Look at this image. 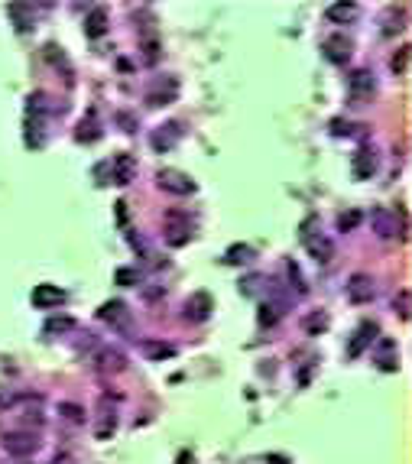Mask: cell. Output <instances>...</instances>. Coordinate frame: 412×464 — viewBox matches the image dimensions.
Masks as SVG:
<instances>
[{"instance_id":"1","label":"cell","mask_w":412,"mask_h":464,"mask_svg":"<svg viewBox=\"0 0 412 464\" xmlns=\"http://www.w3.org/2000/svg\"><path fill=\"white\" fill-rule=\"evenodd\" d=\"M370 231L383 241H393V237H406V224L396 218V211L389 208H370Z\"/></svg>"},{"instance_id":"2","label":"cell","mask_w":412,"mask_h":464,"mask_svg":"<svg viewBox=\"0 0 412 464\" xmlns=\"http://www.w3.org/2000/svg\"><path fill=\"white\" fill-rule=\"evenodd\" d=\"M162 241L169 247H185L191 241V221L182 211H166V228H162Z\"/></svg>"},{"instance_id":"3","label":"cell","mask_w":412,"mask_h":464,"mask_svg":"<svg viewBox=\"0 0 412 464\" xmlns=\"http://www.w3.org/2000/svg\"><path fill=\"white\" fill-rule=\"evenodd\" d=\"M179 98V78L176 75H156L146 88V104L150 107H166Z\"/></svg>"},{"instance_id":"4","label":"cell","mask_w":412,"mask_h":464,"mask_svg":"<svg viewBox=\"0 0 412 464\" xmlns=\"http://www.w3.org/2000/svg\"><path fill=\"white\" fill-rule=\"evenodd\" d=\"M344 296H347V302H354V305L374 302V296H377L374 276H370V273H354L351 280L344 282Z\"/></svg>"},{"instance_id":"5","label":"cell","mask_w":412,"mask_h":464,"mask_svg":"<svg viewBox=\"0 0 412 464\" xmlns=\"http://www.w3.org/2000/svg\"><path fill=\"white\" fill-rule=\"evenodd\" d=\"M0 445H4V451L13 455V458H30L39 451V435L36 432H7L0 438Z\"/></svg>"},{"instance_id":"6","label":"cell","mask_w":412,"mask_h":464,"mask_svg":"<svg viewBox=\"0 0 412 464\" xmlns=\"http://www.w3.org/2000/svg\"><path fill=\"white\" fill-rule=\"evenodd\" d=\"M302 244H306L308 257L315 263H331L335 260V244H331V237H325L321 231H302Z\"/></svg>"},{"instance_id":"7","label":"cell","mask_w":412,"mask_h":464,"mask_svg":"<svg viewBox=\"0 0 412 464\" xmlns=\"http://www.w3.org/2000/svg\"><path fill=\"white\" fill-rule=\"evenodd\" d=\"M156 185H160L162 192H169V195H179V198L195 195V182H191L185 172H176V169H162V172L156 175Z\"/></svg>"},{"instance_id":"8","label":"cell","mask_w":412,"mask_h":464,"mask_svg":"<svg viewBox=\"0 0 412 464\" xmlns=\"http://www.w3.org/2000/svg\"><path fill=\"white\" fill-rule=\"evenodd\" d=\"M377 166H380V160H377V150L370 143H364V146H357V153L351 156V172H354V179H374V172H377Z\"/></svg>"},{"instance_id":"9","label":"cell","mask_w":412,"mask_h":464,"mask_svg":"<svg viewBox=\"0 0 412 464\" xmlns=\"http://www.w3.org/2000/svg\"><path fill=\"white\" fill-rule=\"evenodd\" d=\"M347 88H351L354 104H364V101H370V98L377 94V78H374V72L357 69L351 78H347Z\"/></svg>"},{"instance_id":"10","label":"cell","mask_w":412,"mask_h":464,"mask_svg":"<svg viewBox=\"0 0 412 464\" xmlns=\"http://www.w3.org/2000/svg\"><path fill=\"white\" fill-rule=\"evenodd\" d=\"M211 309H214V299L208 296L205 289L201 292H191L189 302H185V321H195V325H201V321L211 319Z\"/></svg>"},{"instance_id":"11","label":"cell","mask_w":412,"mask_h":464,"mask_svg":"<svg viewBox=\"0 0 412 464\" xmlns=\"http://www.w3.org/2000/svg\"><path fill=\"white\" fill-rule=\"evenodd\" d=\"M30 302L36 305V309H59V305L65 302V292H62L55 282H39V286H33Z\"/></svg>"},{"instance_id":"12","label":"cell","mask_w":412,"mask_h":464,"mask_svg":"<svg viewBox=\"0 0 412 464\" xmlns=\"http://www.w3.org/2000/svg\"><path fill=\"white\" fill-rule=\"evenodd\" d=\"M123 367H127V358H123L117 348H101V350H98L94 370H98L101 377H114V373H121Z\"/></svg>"},{"instance_id":"13","label":"cell","mask_w":412,"mask_h":464,"mask_svg":"<svg viewBox=\"0 0 412 464\" xmlns=\"http://www.w3.org/2000/svg\"><path fill=\"white\" fill-rule=\"evenodd\" d=\"M377 335H380L377 321H364V325H357V331H354L351 344H347V354H351V358H360V354H364V350L377 341Z\"/></svg>"},{"instance_id":"14","label":"cell","mask_w":412,"mask_h":464,"mask_svg":"<svg viewBox=\"0 0 412 464\" xmlns=\"http://www.w3.org/2000/svg\"><path fill=\"white\" fill-rule=\"evenodd\" d=\"M179 140H182V123H179V121H169L166 127H160L153 137H150V143H153L156 153H169L172 146L179 143Z\"/></svg>"},{"instance_id":"15","label":"cell","mask_w":412,"mask_h":464,"mask_svg":"<svg viewBox=\"0 0 412 464\" xmlns=\"http://www.w3.org/2000/svg\"><path fill=\"white\" fill-rule=\"evenodd\" d=\"M111 179H114L117 185H130L137 179V160H133L130 153L114 156V160H111Z\"/></svg>"},{"instance_id":"16","label":"cell","mask_w":412,"mask_h":464,"mask_svg":"<svg viewBox=\"0 0 412 464\" xmlns=\"http://www.w3.org/2000/svg\"><path fill=\"white\" fill-rule=\"evenodd\" d=\"M321 49H325V59L335 62V65H344V62L351 59V39L347 36H328L325 43H321Z\"/></svg>"},{"instance_id":"17","label":"cell","mask_w":412,"mask_h":464,"mask_svg":"<svg viewBox=\"0 0 412 464\" xmlns=\"http://www.w3.org/2000/svg\"><path fill=\"white\" fill-rule=\"evenodd\" d=\"M98 319L107 321L111 328H127L130 325V309L114 299V302H104V305H101V309H98Z\"/></svg>"},{"instance_id":"18","label":"cell","mask_w":412,"mask_h":464,"mask_svg":"<svg viewBox=\"0 0 412 464\" xmlns=\"http://www.w3.org/2000/svg\"><path fill=\"white\" fill-rule=\"evenodd\" d=\"M406 30V7H389L386 10V16H383V26H380V33L383 36H396V33H403Z\"/></svg>"},{"instance_id":"19","label":"cell","mask_w":412,"mask_h":464,"mask_svg":"<svg viewBox=\"0 0 412 464\" xmlns=\"http://www.w3.org/2000/svg\"><path fill=\"white\" fill-rule=\"evenodd\" d=\"M104 33H107V10L94 7L91 13L84 16V36L98 39V36H104Z\"/></svg>"},{"instance_id":"20","label":"cell","mask_w":412,"mask_h":464,"mask_svg":"<svg viewBox=\"0 0 412 464\" xmlns=\"http://www.w3.org/2000/svg\"><path fill=\"white\" fill-rule=\"evenodd\" d=\"M140 348H143L146 360H169V358H176V348H172L169 341H150V338H146Z\"/></svg>"},{"instance_id":"21","label":"cell","mask_w":412,"mask_h":464,"mask_svg":"<svg viewBox=\"0 0 412 464\" xmlns=\"http://www.w3.org/2000/svg\"><path fill=\"white\" fill-rule=\"evenodd\" d=\"M328 20L331 23H354L357 20V4H331L328 7Z\"/></svg>"},{"instance_id":"22","label":"cell","mask_w":412,"mask_h":464,"mask_svg":"<svg viewBox=\"0 0 412 464\" xmlns=\"http://www.w3.org/2000/svg\"><path fill=\"white\" fill-rule=\"evenodd\" d=\"M140 49H143V62H146V65H156V59H160V36H156L153 30H143Z\"/></svg>"},{"instance_id":"23","label":"cell","mask_w":412,"mask_h":464,"mask_svg":"<svg viewBox=\"0 0 412 464\" xmlns=\"http://www.w3.org/2000/svg\"><path fill=\"white\" fill-rule=\"evenodd\" d=\"M302 331H306V335H325V331H328V315L325 312H312V315H306V319H302Z\"/></svg>"},{"instance_id":"24","label":"cell","mask_w":412,"mask_h":464,"mask_svg":"<svg viewBox=\"0 0 412 464\" xmlns=\"http://www.w3.org/2000/svg\"><path fill=\"white\" fill-rule=\"evenodd\" d=\"M7 13L16 20V30H30L33 26V7H26V4H10Z\"/></svg>"},{"instance_id":"25","label":"cell","mask_w":412,"mask_h":464,"mask_svg":"<svg viewBox=\"0 0 412 464\" xmlns=\"http://www.w3.org/2000/svg\"><path fill=\"white\" fill-rule=\"evenodd\" d=\"M75 328V319H69V315H55V319H49L46 321V335H65V331H72Z\"/></svg>"},{"instance_id":"26","label":"cell","mask_w":412,"mask_h":464,"mask_svg":"<svg viewBox=\"0 0 412 464\" xmlns=\"http://www.w3.org/2000/svg\"><path fill=\"white\" fill-rule=\"evenodd\" d=\"M59 416L69 419L72 426H84V409L78 403H59Z\"/></svg>"},{"instance_id":"27","label":"cell","mask_w":412,"mask_h":464,"mask_svg":"<svg viewBox=\"0 0 412 464\" xmlns=\"http://www.w3.org/2000/svg\"><path fill=\"white\" fill-rule=\"evenodd\" d=\"M279 315H283V312H279V305H276V302H263V305H260V315H257V319H260V325L273 328L276 321H279Z\"/></svg>"},{"instance_id":"28","label":"cell","mask_w":412,"mask_h":464,"mask_svg":"<svg viewBox=\"0 0 412 464\" xmlns=\"http://www.w3.org/2000/svg\"><path fill=\"white\" fill-rule=\"evenodd\" d=\"M360 221H364V214H360L357 208H347V211L338 214V231H354Z\"/></svg>"},{"instance_id":"29","label":"cell","mask_w":412,"mask_h":464,"mask_svg":"<svg viewBox=\"0 0 412 464\" xmlns=\"http://www.w3.org/2000/svg\"><path fill=\"white\" fill-rule=\"evenodd\" d=\"M389 69H393V75H406V72H409V46L396 49V55L389 62Z\"/></svg>"},{"instance_id":"30","label":"cell","mask_w":412,"mask_h":464,"mask_svg":"<svg viewBox=\"0 0 412 464\" xmlns=\"http://www.w3.org/2000/svg\"><path fill=\"white\" fill-rule=\"evenodd\" d=\"M114 429H117V416H114V412H104L101 422H98V429H94V435H98V438H111Z\"/></svg>"},{"instance_id":"31","label":"cell","mask_w":412,"mask_h":464,"mask_svg":"<svg viewBox=\"0 0 412 464\" xmlns=\"http://www.w3.org/2000/svg\"><path fill=\"white\" fill-rule=\"evenodd\" d=\"M101 137V130H98V123H94V117H88V123L82 121V130H78V140L82 143H94V140Z\"/></svg>"},{"instance_id":"32","label":"cell","mask_w":412,"mask_h":464,"mask_svg":"<svg viewBox=\"0 0 412 464\" xmlns=\"http://www.w3.org/2000/svg\"><path fill=\"white\" fill-rule=\"evenodd\" d=\"M393 309H396V312H399V319H403V321H409V289H399L396 292V299H393Z\"/></svg>"},{"instance_id":"33","label":"cell","mask_w":412,"mask_h":464,"mask_svg":"<svg viewBox=\"0 0 412 464\" xmlns=\"http://www.w3.org/2000/svg\"><path fill=\"white\" fill-rule=\"evenodd\" d=\"M247 260H253V250L247 244H237L228 250V263H247Z\"/></svg>"},{"instance_id":"34","label":"cell","mask_w":412,"mask_h":464,"mask_svg":"<svg viewBox=\"0 0 412 464\" xmlns=\"http://www.w3.org/2000/svg\"><path fill=\"white\" fill-rule=\"evenodd\" d=\"M114 280L121 282V286H137V282H140V273H137L133 267H121V270L114 273Z\"/></svg>"},{"instance_id":"35","label":"cell","mask_w":412,"mask_h":464,"mask_svg":"<svg viewBox=\"0 0 412 464\" xmlns=\"http://www.w3.org/2000/svg\"><path fill=\"white\" fill-rule=\"evenodd\" d=\"M380 348H383V358H380V367H383V370H393V367H396V364H393V358H389V350H396V344L389 341V338H383V341H380Z\"/></svg>"},{"instance_id":"36","label":"cell","mask_w":412,"mask_h":464,"mask_svg":"<svg viewBox=\"0 0 412 464\" xmlns=\"http://www.w3.org/2000/svg\"><path fill=\"white\" fill-rule=\"evenodd\" d=\"M331 133H335V137H351L354 130L347 121H331Z\"/></svg>"},{"instance_id":"37","label":"cell","mask_w":412,"mask_h":464,"mask_svg":"<svg viewBox=\"0 0 412 464\" xmlns=\"http://www.w3.org/2000/svg\"><path fill=\"white\" fill-rule=\"evenodd\" d=\"M117 121L123 123V130H127V133H133V130H137V121H133L130 114H117Z\"/></svg>"},{"instance_id":"38","label":"cell","mask_w":412,"mask_h":464,"mask_svg":"<svg viewBox=\"0 0 412 464\" xmlns=\"http://www.w3.org/2000/svg\"><path fill=\"white\" fill-rule=\"evenodd\" d=\"M49 464H75V461H72L69 455H55V458H52V461H49Z\"/></svg>"}]
</instances>
